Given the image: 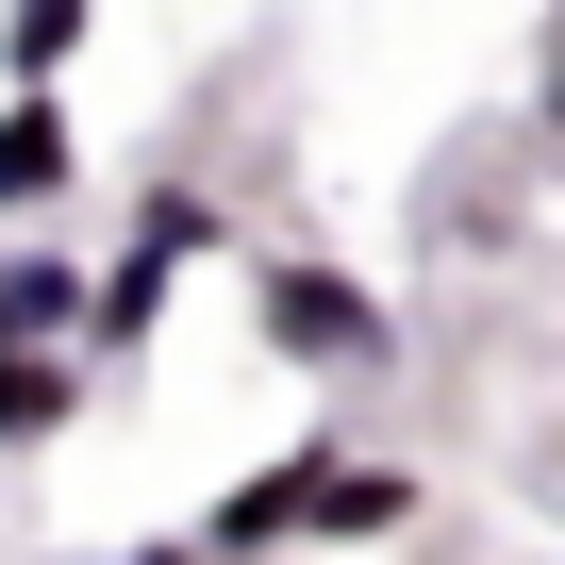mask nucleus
Segmentation results:
<instances>
[{"mask_svg": "<svg viewBox=\"0 0 565 565\" xmlns=\"http://www.w3.org/2000/svg\"><path fill=\"white\" fill-rule=\"evenodd\" d=\"M249 317H266V350H282V366H317V383L399 366V317L366 300L350 266H266V282H249Z\"/></svg>", "mask_w": 565, "mask_h": 565, "instance_id": "nucleus-1", "label": "nucleus"}, {"mask_svg": "<svg viewBox=\"0 0 565 565\" xmlns=\"http://www.w3.org/2000/svg\"><path fill=\"white\" fill-rule=\"evenodd\" d=\"M200 249H216V200H183V183H167V200L134 216V249H117V282H84V333H100L117 366H134V350L167 333V282H183Z\"/></svg>", "mask_w": 565, "mask_h": 565, "instance_id": "nucleus-2", "label": "nucleus"}, {"mask_svg": "<svg viewBox=\"0 0 565 565\" xmlns=\"http://www.w3.org/2000/svg\"><path fill=\"white\" fill-rule=\"evenodd\" d=\"M67 183H84V134H67L51 84H18V100H0V216H51Z\"/></svg>", "mask_w": 565, "mask_h": 565, "instance_id": "nucleus-3", "label": "nucleus"}, {"mask_svg": "<svg viewBox=\"0 0 565 565\" xmlns=\"http://www.w3.org/2000/svg\"><path fill=\"white\" fill-rule=\"evenodd\" d=\"M84 416V366H67V333H0V449H51Z\"/></svg>", "mask_w": 565, "mask_h": 565, "instance_id": "nucleus-4", "label": "nucleus"}, {"mask_svg": "<svg viewBox=\"0 0 565 565\" xmlns=\"http://www.w3.org/2000/svg\"><path fill=\"white\" fill-rule=\"evenodd\" d=\"M317 466H333V433H317V449H282L266 482H233V499L200 515V548H266V532H300V515H317Z\"/></svg>", "mask_w": 565, "mask_h": 565, "instance_id": "nucleus-5", "label": "nucleus"}, {"mask_svg": "<svg viewBox=\"0 0 565 565\" xmlns=\"http://www.w3.org/2000/svg\"><path fill=\"white\" fill-rule=\"evenodd\" d=\"M399 515H416V482H399V466H350V449H333V466H317V515H300V532H399Z\"/></svg>", "mask_w": 565, "mask_h": 565, "instance_id": "nucleus-6", "label": "nucleus"}, {"mask_svg": "<svg viewBox=\"0 0 565 565\" xmlns=\"http://www.w3.org/2000/svg\"><path fill=\"white\" fill-rule=\"evenodd\" d=\"M0 333H84V266H0Z\"/></svg>", "mask_w": 565, "mask_h": 565, "instance_id": "nucleus-7", "label": "nucleus"}, {"mask_svg": "<svg viewBox=\"0 0 565 565\" xmlns=\"http://www.w3.org/2000/svg\"><path fill=\"white\" fill-rule=\"evenodd\" d=\"M548 134H565V51H548Z\"/></svg>", "mask_w": 565, "mask_h": 565, "instance_id": "nucleus-8", "label": "nucleus"}]
</instances>
